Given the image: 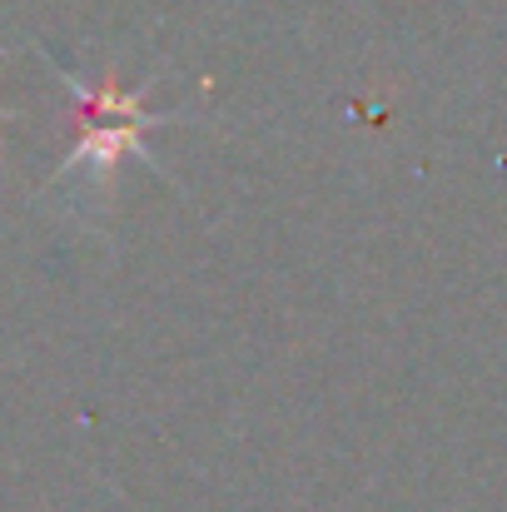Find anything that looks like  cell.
<instances>
[{
    "label": "cell",
    "instance_id": "cell-1",
    "mask_svg": "<svg viewBox=\"0 0 507 512\" xmlns=\"http://www.w3.org/2000/svg\"><path fill=\"white\" fill-rule=\"evenodd\" d=\"M65 90L75 105V145L55 174V189L105 184L125 155H145V130L155 125V115L145 110V90H120L115 80L80 85L70 75H65Z\"/></svg>",
    "mask_w": 507,
    "mask_h": 512
}]
</instances>
